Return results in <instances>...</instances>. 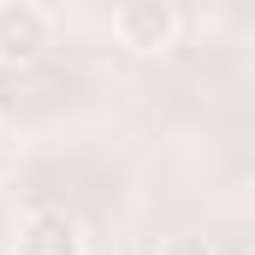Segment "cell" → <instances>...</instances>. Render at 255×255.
I'll return each mask as SVG.
<instances>
[{
    "label": "cell",
    "mask_w": 255,
    "mask_h": 255,
    "mask_svg": "<svg viewBox=\"0 0 255 255\" xmlns=\"http://www.w3.org/2000/svg\"><path fill=\"white\" fill-rule=\"evenodd\" d=\"M113 36L130 54H166L178 42V12H172V0H119L113 6Z\"/></svg>",
    "instance_id": "obj_1"
},
{
    "label": "cell",
    "mask_w": 255,
    "mask_h": 255,
    "mask_svg": "<svg viewBox=\"0 0 255 255\" xmlns=\"http://www.w3.org/2000/svg\"><path fill=\"white\" fill-rule=\"evenodd\" d=\"M54 42V18L36 0H0V65H30Z\"/></svg>",
    "instance_id": "obj_2"
},
{
    "label": "cell",
    "mask_w": 255,
    "mask_h": 255,
    "mask_svg": "<svg viewBox=\"0 0 255 255\" xmlns=\"http://www.w3.org/2000/svg\"><path fill=\"white\" fill-rule=\"evenodd\" d=\"M12 255H83V226L65 208H30Z\"/></svg>",
    "instance_id": "obj_3"
},
{
    "label": "cell",
    "mask_w": 255,
    "mask_h": 255,
    "mask_svg": "<svg viewBox=\"0 0 255 255\" xmlns=\"http://www.w3.org/2000/svg\"><path fill=\"white\" fill-rule=\"evenodd\" d=\"M154 255H214V244H208V238H196V232H184V238H166Z\"/></svg>",
    "instance_id": "obj_4"
}]
</instances>
